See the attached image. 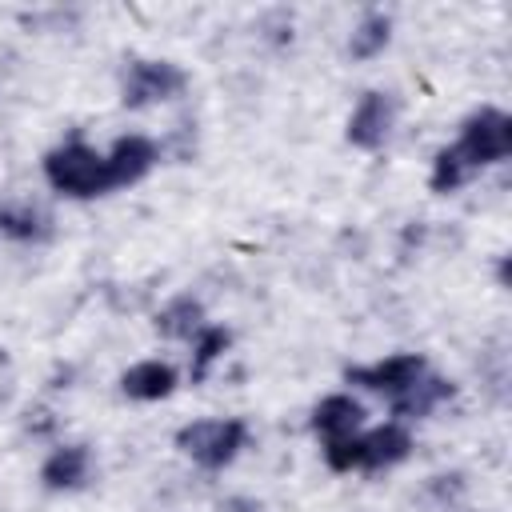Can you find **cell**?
<instances>
[{
	"mask_svg": "<svg viewBox=\"0 0 512 512\" xmlns=\"http://www.w3.org/2000/svg\"><path fill=\"white\" fill-rule=\"evenodd\" d=\"M0 236L12 244H44L52 236V216L32 200L0 204Z\"/></svg>",
	"mask_w": 512,
	"mask_h": 512,
	"instance_id": "13",
	"label": "cell"
},
{
	"mask_svg": "<svg viewBox=\"0 0 512 512\" xmlns=\"http://www.w3.org/2000/svg\"><path fill=\"white\" fill-rule=\"evenodd\" d=\"M204 324H208V312H204L200 296H192V292L172 296V300L152 316L156 336H164V340H188V344H192V336H196Z\"/></svg>",
	"mask_w": 512,
	"mask_h": 512,
	"instance_id": "14",
	"label": "cell"
},
{
	"mask_svg": "<svg viewBox=\"0 0 512 512\" xmlns=\"http://www.w3.org/2000/svg\"><path fill=\"white\" fill-rule=\"evenodd\" d=\"M232 348V332L224 328V324H204L196 336H192V360H188V376H192V384H204L208 380V372L224 360V352Z\"/></svg>",
	"mask_w": 512,
	"mask_h": 512,
	"instance_id": "16",
	"label": "cell"
},
{
	"mask_svg": "<svg viewBox=\"0 0 512 512\" xmlns=\"http://www.w3.org/2000/svg\"><path fill=\"white\" fill-rule=\"evenodd\" d=\"M456 396V384L448 380V376H436L432 368L404 392V396H396L388 408H392V420H400V424H408V420H424V416H432L440 404H448Z\"/></svg>",
	"mask_w": 512,
	"mask_h": 512,
	"instance_id": "12",
	"label": "cell"
},
{
	"mask_svg": "<svg viewBox=\"0 0 512 512\" xmlns=\"http://www.w3.org/2000/svg\"><path fill=\"white\" fill-rule=\"evenodd\" d=\"M396 116H400V104L392 92H380V88H368L356 108L348 112V124H344V140L360 152H380L388 140H392V128H396Z\"/></svg>",
	"mask_w": 512,
	"mask_h": 512,
	"instance_id": "6",
	"label": "cell"
},
{
	"mask_svg": "<svg viewBox=\"0 0 512 512\" xmlns=\"http://www.w3.org/2000/svg\"><path fill=\"white\" fill-rule=\"evenodd\" d=\"M412 448H416L412 428L400 420H384L376 428H364L360 432V472H388V468L404 464L412 456Z\"/></svg>",
	"mask_w": 512,
	"mask_h": 512,
	"instance_id": "8",
	"label": "cell"
},
{
	"mask_svg": "<svg viewBox=\"0 0 512 512\" xmlns=\"http://www.w3.org/2000/svg\"><path fill=\"white\" fill-rule=\"evenodd\" d=\"M428 372V360L420 352H392V356H380L372 364H348L344 368V384L352 388H364L372 396H384L388 404L396 396H404L420 376Z\"/></svg>",
	"mask_w": 512,
	"mask_h": 512,
	"instance_id": "5",
	"label": "cell"
},
{
	"mask_svg": "<svg viewBox=\"0 0 512 512\" xmlns=\"http://www.w3.org/2000/svg\"><path fill=\"white\" fill-rule=\"evenodd\" d=\"M104 164H108V188L112 192L132 188L160 164V148H156V140H148L140 132H128V136L112 140V148L104 152Z\"/></svg>",
	"mask_w": 512,
	"mask_h": 512,
	"instance_id": "7",
	"label": "cell"
},
{
	"mask_svg": "<svg viewBox=\"0 0 512 512\" xmlns=\"http://www.w3.org/2000/svg\"><path fill=\"white\" fill-rule=\"evenodd\" d=\"M468 180H472L468 164H464V160L452 152V144H444V148L432 156V168H428V188H432L436 196H452V192H460Z\"/></svg>",
	"mask_w": 512,
	"mask_h": 512,
	"instance_id": "17",
	"label": "cell"
},
{
	"mask_svg": "<svg viewBox=\"0 0 512 512\" xmlns=\"http://www.w3.org/2000/svg\"><path fill=\"white\" fill-rule=\"evenodd\" d=\"M368 424V408H364V400L360 396H352V392H328L316 408H312V416H308V428H312V436L324 444V440H340V436H352V432H360Z\"/></svg>",
	"mask_w": 512,
	"mask_h": 512,
	"instance_id": "9",
	"label": "cell"
},
{
	"mask_svg": "<svg viewBox=\"0 0 512 512\" xmlns=\"http://www.w3.org/2000/svg\"><path fill=\"white\" fill-rule=\"evenodd\" d=\"M40 172L48 180L52 192L68 196V200H96V196H108V164H104V152L92 148L84 136H68L60 140L56 148L44 152L40 160Z\"/></svg>",
	"mask_w": 512,
	"mask_h": 512,
	"instance_id": "1",
	"label": "cell"
},
{
	"mask_svg": "<svg viewBox=\"0 0 512 512\" xmlns=\"http://www.w3.org/2000/svg\"><path fill=\"white\" fill-rule=\"evenodd\" d=\"M92 480V448L88 444H56L40 464V484L48 492H80Z\"/></svg>",
	"mask_w": 512,
	"mask_h": 512,
	"instance_id": "11",
	"label": "cell"
},
{
	"mask_svg": "<svg viewBox=\"0 0 512 512\" xmlns=\"http://www.w3.org/2000/svg\"><path fill=\"white\" fill-rule=\"evenodd\" d=\"M392 44V16L384 8L364 12L348 32V56L352 60H376Z\"/></svg>",
	"mask_w": 512,
	"mask_h": 512,
	"instance_id": "15",
	"label": "cell"
},
{
	"mask_svg": "<svg viewBox=\"0 0 512 512\" xmlns=\"http://www.w3.org/2000/svg\"><path fill=\"white\" fill-rule=\"evenodd\" d=\"M188 72L176 60H132L120 76V104L124 108H152L184 96Z\"/></svg>",
	"mask_w": 512,
	"mask_h": 512,
	"instance_id": "4",
	"label": "cell"
},
{
	"mask_svg": "<svg viewBox=\"0 0 512 512\" xmlns=\"http://www.w3.org/2000/svg\"><path fill=\"white\" fill-rule=\"evenodd\" d=\"M248 444V420L240 416H208L176 428V448L204 472H224Z\"/></svg>",
	"mask_w": 512,
	"mask_h": 512,
	"instance_id": "2",
	"label": "cell"
},
{
	"mask_svg": "<svg viewBox=\"0 0 512 512\" xmlns=\"http://www.w3.org/2000/svg\"><path fill=\"white\" fill-rule=\"evenodd\" d=\"M452 152L468 164V172L476 176L480 168H492V164H504L512 156V116L504 108H476L460 120V132L452 140Z\"/></svg>",
	"mask_w": 512,
	"mask_h": 512,
	"instance_id": "3",
	"label": "cell"
},
{
	"mask_svg": "<svg viewBox=\"0 0 512 512\" xmlns=\"http://www.w3.org/2000/svg\"><path fill=\"white\" fill-rule=\"evenodd\" d=\"M176 388H180V372H176V364H168V360H160V356L136 360L132 368L120 372V396H124V400H136V404L168 400Z\"/></svg>",
	"mask_w": 512,
	"mask_h": 512,
	"instance_id": "10",
	"label": "cell"
}]
</instances>
